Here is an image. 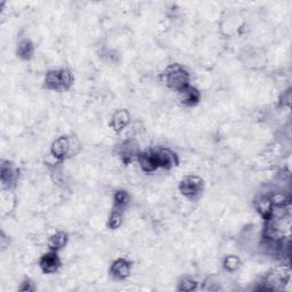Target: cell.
Returning a JSON list of instances; mask_svg holds the SVG:
<instances>
[{
	"instance_id": "cell-1",
	"label": "cell",
	"mask_w": 292,
	"mask_h": 292,
	"mask_svg": "<svg viewBox=\"0 0 292 292\" xmlns=\"http://www.w3.org/2000/svg\"><path fill=\"white\" fill-rule=\"evenodd\" d=\"M164 81L169 88L180 93L190 86V74L180 64H171L164 71Z\"/></svg>"
},
{
	"instance_id": "cell-2",
	"label": "cell",
	"mask_w": 292,
	"mask_h": 292,
	"mask_svg": "<svg viewBox=\"0 0 292 292\" xmlns=\"http://www.w3.org/2000/svg\"><path fill=\"white\" fill-rule=\"evenodd\" d=\"M73 84V74L68 69L49 71L46 74L45 86L51 90H67Z\"/></svg>"
},
{
	"instance_id": "cell-3",
	"label": "cell",
	"mask_w": 292,
	"mask_h": 292,
	"mask_svg": "<svg viewBox=\"0 0 292 292\" xmlns=\"http://www.w3.org/2000/svg\"><path fill=\"white\" fill-rule=\"evenodd\" d=\"M203 187L202 179L198 176L192 175L184 178L179 184V191L187 198H194L201 193Z\"/></svg>"
},
{
	"instance_id": "cell-4",
	"label": "cell",
	"mask_w": 292,
	"mask_h": 292,
	"mask_svg": "<svg viewBox=\"0 0 292 292\" xmlns=\"http://www.w3.org/2000/svg\"><path fill=\"white\" fill-rule=\"evenodd\" d=\"M71 151V143L70 140L67 136H61L56 138L55 141L53 142L51 152L52 155L55 157V159L62 160L67 156Z\"/></svg>"
},
{
	"instance_id": "cell-5",
	"label": "cell",
	"mask_w": 292,
	"mask_h": 292,
	"mask_svg": "<svg viewBox=\"0 0 292 292\" xmlns=\"http://www.w3.org/2000/svg\"><path fill=\"white\" fill-rule=\"evenodd\" d=\"M39 265L42 272L47 273V274H52V273H55L60 268L61 260L59 258V256H57L56 251H51L45 253V255L41 257Z\"/></svg>"
},
{
	"instance_id": "cell-6",
	"label": "cell",
	"mask_w": 292,
	"mask_h": 292,
	"mask_svg": "<svg viewBox=\"0 0 292 292\" xmlns=\"http://www.w3.org/2000/svg\"><path fill=\"white\" fill-rule=\"evenodd\" d=\"M155 156L157 161V166L159 168H164V169H170L174 166L177 164V156L174 152H171L170 149L162 148L159 149V151H155Z\"/></svg>"
},
{
	"instance_id": "cell-7",
	"label": "cell",
	"mask_w": 292,
	"mask_h": 292,
	"mask_svg": "<svg viewBox=\"0 0 292 292\" xmlns=\"http://www.w3.org/2000/svg\"><path fill=\"white\" fill-rule=\"evenodd\" d=\"M140 153L141 152L138 151V145L134 141H126L125 143L121 145L120 155L125 163H130L133 162L134 160H137Z\"/></svg>"
},
{
	"instance_id": "cell-8",
	"label": "cell",
	"mask_w": 292,
	"mask_h": 292,
	"mask_svg": "<svg viewBox=\"0 0 292 292\" xmlns=\"http://www.w3.org/2000/svg\"><path fill=\"white\" fill-rule=\"evenodd\" d=\"M136 161L138 162V164H140L142 170L145 172H152L156 170V169H159L154 152L140 153V155H138Z\"/></svg>"
},
{
	"instance_id": "cell-9",
	"label": "cell",
	"mask_w": 292,
	"mask_h": 292,
	"mask_svg": "<svg viewBox=\"0 0 292 292\" xmlns=\"http://www.w3.org/2000/svg\"><path fill=\"white\" fill-rule=\"evenodd\" d=\"M111 275L117 280H125L130 274V263L126 259H117L110 268Z\"/></svg>"
},
{
	"instance_id": "cell-10",
	"label": "cell",
	"mask_w": 292,
	"mask_h": 292,
	"mask_svg": "<svg viewBox=\"0 0 292 292\" xmlns=\"http://www.w3.org/2000/svg\"><path fill=\"white\" fill-rule=\"evenodd\" d=\"M180 101L183 102V104L188 105V106H193L195 104H198L200 101V91L197 89V88L188 86L185 89H183L180 91Z\"/></svg>"
},
{
	"instance_id": "cell-11",
	"label": "cell",
	"mask_w": 292,
	"mask_h": 292,
	"mask_svg": "<svg viewBox=\"0 0 292 292\" xmlns=\"http://www.w3.org/2000/svg\"><path fill=\"white\" fill-rule=\"evenodd\" d=\"M129 122V113L126 110H119L113 114L112 120H111V127L115 132H121L124 130Z\"/></svg>"
},
{
	"instance_id": "cell-12",
	"label": "cell",
	"mask_w": 292,
	"mask_h": 292,
	"mask_svg": "<svg viewBox=\"0 0 292 292\" xmlns=\"http://www.w3.org/2000/svg\"><path fill=\"white\" fill-rule=\"evenodd\" d=\"M256 208L261 216L264 217L265 220H266V219L271 217V213L273 209V203L271 201V198L266 197V195H261V197L257 198Z\"/></svg>"
},
{
	"instance_id": "cell-13",
	"label": "cell",
	"mask_w": 292,
	"mask_h": 292,
	"mask_svg": "<svg viewBox=\"0 0 292 292\" xmlns=\"http://www.w3.org/2000/svg\"><path fill=\"white\" fill-rule=\"evenodd\" d=\"M68 234L64 232H57L51 236V239L48 241V248L51 249V251H59L61 249H63L68 243Z\"/></svg>"
},
{
	"instance_id": "cell-14",
	"label": "cell",
	"mask_w": 292,
	"mask_h": 292,
	"mask_svg": "<svg viewBox=\"0 0 292 292\" xmlns=\"http://www.w3.org/2000/svg\"><path fill=\"white\" fill-rule=\"evenodd\" d=\"M17 177V171L11 164H2L1 166V182L3 185L8 184L10 185L11 183H14Z\"/></svg>"
},
{
	"instance_id": "cell-15",
	"label": "cell",
	"mask_w": 292,
	"mask_h": 292,
	"mask_svg": "<svg viewBox=\"0 0 292 292\" xmlns=\"http://www.w3.org/2000/svg\"><path fill=\"white\" fill-rule=\"evenodd\" d=\"M34 53L33 44L30 40H22L18 44L17 47V55L21 57L22 60H30L32 57Z\"/></svg>"
},
{
	"instance_id": "cell-16",
	"label": "cell",
	"mask_w": 292,
	"mask_h": 292,
	"mask_svg": "<svg viewBox=\"0 0 292 292\" xmlns=\"http://www.w3.org/2000/svg\"><path fill=\"white\" fill-rule=\"evenodd\" d=\"M114 209L121 210L126 208V206L129 202V195L126 191H118L114 194Z\"/></svg>"
},
{
	"instance_id": "cell-17",
	"label": "cell",
	"mask_w": 292,
	"mask_h": 292,
	"mask_svg": "<svg viewBox=\"0 0 292 292\" xmlns=\"http://www.w3.org/2000/svg\"><path fill=\"white\" fill-rule=\"evenodd\" d=\"M122 221H124V217H122L121 210L113 209L109 217V227L111 229H117L120 227Z\"/></svg>"
},
{
	"instance_id": "cell-18",
	"label": "cell",
	"mask_w": 292,
	"mask_h": 292,
	"mask_svg": "<svg viewBox=\"0 0 292 292\" xmlns=\"http://www.w3.org/2000/svg\"><path fill=\"white\" fill-rule=\"evenodd\" d=\"M198 287V283L194 281V280L192 279H188V278H185L183 279L182 281L179 282V286H178V290L179 291H193L197 289Z\"/></svg>"
},
{
	"instance_id": "cell-19",
	"label": "cell",
	"mask_w": 292,
	"mask_h": 292,
	"mask_svg": "<svg viewBox=\"0 0 292 292\" xmlns=\"http://www.w3.org/2000/svg\"><path fill=\"white\" fill-rule=\"evenodd\" d=\"M224 266L227 271H235L240 266V259L236 256H228L224 260Z\"/></svg>"
},
{
	"instance_id": "cell-20",
	"label": "cell",
	"mask_w": 292,
	"mask_h": 292,
	"mask_svg": "<svg viewBox=\"0 0 292 292\" xmlns=\"http://www.w3.org/2000/svg\"><path fill=\"white\" fill-rule=\"evenodd\" d=\"M20 290L21 291H32V290H34L33 283L30 281V280H25V281L22 283V287L20 288Z\"/></svg>"
}]
</instances>
